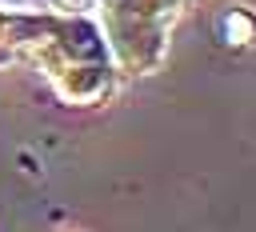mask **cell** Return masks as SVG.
Segmentation results:
<instances>
[{"mask_svg": "<svg viewBox=\"0 0 256 232\" xmlns=\"http://www.w3.org/2000/svg\"><path fill=\"white\" fill-rule=\"evenodd\" d=\"M60 100L68 104H100L112 88V68L100 60V64H68L52 76Z\"/></svg>", "mask_w": 256, "mask_h": 232, "instance_id": "cell-1", "label": "cell"}, {"mask_svg": "<svg viewBox=\"0 0 256 232\" xmlns=\"http://www.w3.org/2000/svg\"><path fill=\"white\" fill-rule=\"evenodd\" d=\"M220 36H224V44H248L252 40V16H248V8L224 12L220 16Z\"/></svg>", "mask_w": 256, "mask_h": 232, "instance_id": "cell-2", "label": "cell"}, {"mask_svg": "<svg viewBox=\"0 0 256 232\" xmlns=\"http://www.w3.org/2000/svg\"><path fill=\"white\" fill-rule=\"evenodd\" d=\"M0 60H4V56H0Z\"/></svg>", "mask_w": 256, "mask_h": 232, "instance_id": "cell-3", "label": "cell"}]
</instances>
